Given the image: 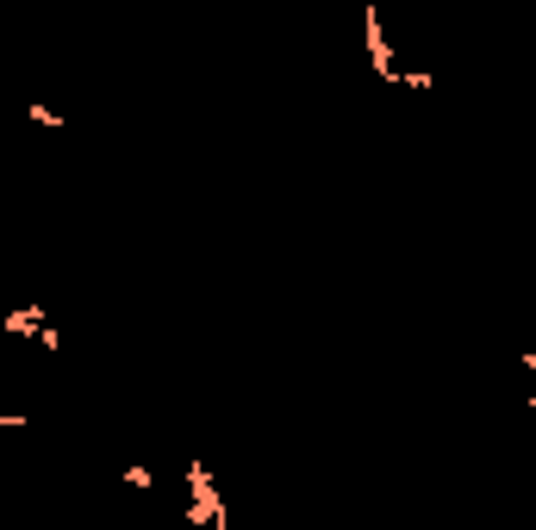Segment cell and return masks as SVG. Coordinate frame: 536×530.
Masks as SVG:
<instances>
[{"mask_svg":"<svg viewBox=\"0 0 536 530\" xmlns=\"http://www.w3.org/2000/svg\"><path fill=\"white\" fill-rule=\"evenodd\" d=\"M119 481H125L131 493H150V487H156V474H150L143 461H125V474H119Z\"/></svg>","mask_w":536,"mask_h":530,"instance_id":"2","label":"cell"},{"mask_svg":"<svg viewBox=\"0 0 536 530\" xmlns=\"http://www.w3.org/2000/svg\"><path fill=\"white\" fill-rule=\"evenodd\" d=\"M26 119H32V125H44V132H69V119H63L57 106H44V101H26Z\"/></svg>","mask_w":536,"mask_h":530,"instance_id":"1","label":"cell"}]
</instances>
